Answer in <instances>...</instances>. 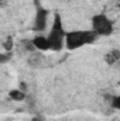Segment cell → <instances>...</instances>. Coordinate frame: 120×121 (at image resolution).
<instances>
[{"mask_svg":"<svg viewBox=\"0 0 120 121\" xmlns=\"http://www.w3.org/2000/svg\"><path fill=\"white\" fill-rule=\"evenodd\" d=\"M97 39V35L92 30H75L66 31L64 47L69 51H75L78 48H82L85 45L93 44Z\"/></svg>","mask_w":120,"mask_h":121,"instance_id":"1","label":"cell"},{"mask_svg":"<svg viewBox=\"0 0 120 121\" xmlns=\"http://www.w3.org/2000/svg\"><path fill=\"white\" fill-rule=\"evenodd\" d=\"M65 34H66V31L64 30V24H62L61 16L55 14L54 23H52V28L50 31V34L47 35V39H48V44H50V49H52V51L64 49Z\"/></svg>","mask_w":120,"mask_h":121,"instance_id":"2","label":"cell"},{"mask_svg":"<svg viewBox=\"0 0 120 121\" xmlns=\"http://www.w3.org/2000/svg\"><path fill=\"white\" fill-rule=\"evenodd\" d=\"M97 37H109L115 27H113V21L106 16V14H96L92 17V28Z\"/></svg>","mask_w":120,"mask_h":121,"instance_id":"3","label":"cell"},{"mask_svg":"<svg viewBox=\"0 0 120 121\" xmlns=\"http://www.w3.org/2000/svg\"><path fill=\"white\" fill-rule=\"evenodd\" d=\"M47 20H48V10L37 6V14H35V20H34V31L42 32L47 27Z\"/></svg>","mask_w":120,"mask_h":121,"instance_id":"4","label":"cell"},{"mask_svg":"<svg viewBox=\"0 0 120 121\" xmlns=\"http://www.w3.org/2000/svg\"><path fill=\"white\" fill-rule=\"evenodd\" d=\"M31 44L35 49L38 51H48L50 49V44H48V39L47 37L44 35H35L32 39H31Z\"/></svg>","mask_w":120,"mask_h":121,"instance_id":"5","label":"cell"},{"mask_svg":"<svg viewBox=\"0 0 120 121\" xmlns=\"http://www.w3.org/2000/svg\"><path fill=\"white\" fill-rule=\"evenodd\" d=\"M9 97L13 101H23V100H26L27 94H26V91L20 90V89H11L9 91Z\"/></svg>","mask_w":120,"mask_h":121,"instance_id":"6","label":"cell"},{"mask_svg":"<svg viewBox=\"0 0 120 121\" xmlns=\"http://www.w3.org/2000/svg\"><path fill=\"white\" fill-rule=\"evenodd\" d=\"M119 59H120V51L119 49H112V51H109V54L105 55V60L109 65H115Z\"/></svg>","mask_w":120,"mask_h":121,"instance_id":"7","label":"cell"},{"mask_svg":"<svg viewBox=\"0 0 120 121\" xmlns=\"http://www.w3.org/2000/svg\"><path fill=\"white\" fill-rule=\"evenodd\" d=\"M3 48L6 49V52H11V51H13V38H11V37H9V38L4 41Z\"/></svg>","mask_w":120,"mask_h":121,"instance_id":"8","label":"cell"},{"mask_svg":"<svg viewBox=\"0 0 120 121\" xmlns=\"http://www.w3.org/2000/svg\"><path fill=\"white\" fill-rule=\"evenodd\" d=\"M11 56H13L11 52H6V51L1 52V54H0V63H6V62H9V60L11 59Z\"/></svg>","mask_w":120,"mask_h":121,"instance_id":"9","label":"cell"},{"mask_svg":"<svg viewBox=\"0 0 120 121\" xmlns=\"http://www.w3.org/2000/svg\"><path fill=\"white\" fill-rule=\"evenodd\" d=\"M112 107L113 108H120V96H117V94H115L113 97H112Z\"/></svg>","mask_w":120,"mask_h":121,"instance_id":"10","label":"cell"},{"mask_svg":"<svg viewBox=\"0 0 120 121\" xmlns=\"http://www.w3.org/2000/svg\"><path fill=\"white\" fill-rule=\"evenodd\" d=\"M23 44H24V45L27 47V49H28V51H34V49H35V48L32 47V44H31V41H27V39H26V41H23Z\"/></svg>","mask_w":120,"mask_h":121,"instance_id":"11","label":"cell"},{"mask_svg":"<svg viewBox=\"0 0 120 121\" xmlns=\"http://www.w3.org/2000/svg\"><path fill=\"white\" fill-rule=\"evenodd\" d=\"M32 121H42L41 118H32Z\"/></svg>","mask_w":120,"mask_h":121,"instance_id":"12","label":"cell"},{"mask_svg":"<svg viewBox=\"0 0 120 121\" xmlns=\"http://www.w3.org/2000/svg\"><path fill=\"white\" fill-rule=\"evenodd\" d=\"M0 1H1V0H0Z\"/></svg>","mask_w":120,"mask_h":121,"instance_id":"13","label":"cell"}]
</instances>
